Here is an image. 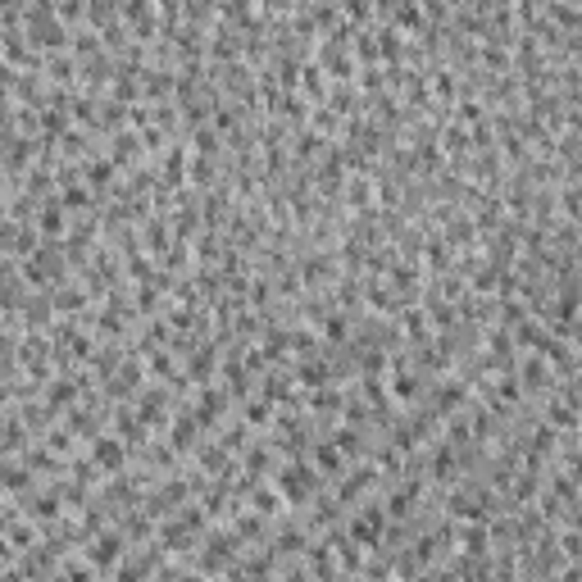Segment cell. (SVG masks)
Masks as SVG:
<instances>
[{
  "instance_id": "obj_1",
  "label": "cell",
  "mask_w": 582,
  "mask_h": 582,
  "mask_svg": "<svg viewBox=\"0 0 582 582\" xmlns=\"http://www.w3.org/2000/svg\"><path fill=\"white\" fill-rule=\"evenodd\" d=\"M278 491L287 496L291 505H301V501H309L318 491V473L309 464H301V460H291V464H282L278 468Z\"/></svg>"
},
{
  "instance_id": "obj_2",
  "label": "cell",
  "mask_w": 582,
  "mask_h": 582,
  "mask_svg": "<svg viewBox=\"0 0 582 582\" xmlns=\"http://www.w3.org/2000/svg\"><path fill=\"white\" fill-rule=\"evenodd\" d=\"M232 555H237V532H209L205 551H201V573H214V568L232 564Z\"/></svg>"
},
{
  "instance_id": "obj_3",
  "label": "cell",
  "mask_w": 582,
  "mask_h": 582,
  "mask_svg": "<svg viewBox=\"0 0 582 582\" xmlns=\"http://www.w3.org/2000/svg\"><path fill=\"white\" fill-rule=\"evenodd\" d=\"M382 528H387V514H382L378 505H368L364 514L351 518V541H355V546H360V541H364V546H378V541H382Z\"/></svg>"
},
{
  "instance_id": "obj_4",
  "label": "cell",
  "mask_w": 582,
  "mask_h": 582,
  "mask_svg": "<svg viewBox=\"0 0 582 582\" xmlns=\"http://www.w3.org/2000/svg\"><path fill=\"white\" fill-rule=\"evenodd\" d=\"M123 546H128V537H123V532H101V537H96V546L86 551V560H91L96 568L119 564V560H123Z\"/></svg>"
},
{
  "instance_id": "obj_5",
  "label": "cell",
  "mask_w": 582,
  "mask_h": 582,
  "mask_svg": "<svg viewBox=\"0 0 582 582\" xmlns=\"http://www.w3.org/2000/svg\"><path fill=\"white\" fill-rule=\"evenodd\" d=\"M296 378H301V382H309V387H328V382L337 378V368H328V364L314 355V360H305L301 368H296Z\"/></svg>"
},
{
  "instance_id": "obj_6",
  "label": "cell",
  "mask_w": 582,
  "mask_h": 582,
  "mask_svg": "<svg viewBox=\"0 0 582 582\" xmlns=\"http://www.w3.org/2000/svg\"><path fill=\"white\" fill-rule=\"evenodd\" d=\"M91 455H96V464H101V468H119V464H123V446H119L114 437H105V432L96 437Z\"/></svg>"
},
{
  "instance_id": "obj_7",
  "label": "cell",
  "mask_w": 582,
  "mask_h": 582,
  "mask_svg": "<svg viewBox=\"0 0 582 582\" xmlns=\"http://www.w3.org/2000/svg\"><path fill=\"white\" fill-rule=\"evenodd\" d=\"M196 428H201V423H196V418H191V410L187 414H182V418H173V451H191V446H196Z\"/></svg>"
},
{
  "instance_id": "obj_8",
  "label": "cell",
  "mask_w": 582,
  "mask_h": 582,
  "mask_svg": "<svg viewBox=\"0 0 582 582\" xmlns=\"http://www.w3.org/2000/svg\"><path fill=\"white\" fill-rule=\"evenodd\" d=\"M368 487H373V468H355V473L337 487V501H355V496L368 491Z\"/></svg>"
},
{
  "instance_id": "obj_9",
  "label": "cell",
  "mask_w": 582,
  "mask_h": 582,
  "mask_svg": "<svg viewBox=\"0 0 582 582\" xmlns=\"http://www.w3.org/2000/svg\"><path fill=\"white\" fill-rule=\"evenodd\" d=\"M214 373V346H205V351L191 355V368H187V382H209Z\"/></svg>"
},
{
  "instance_id": "obj_10",
  "label": "cell",
  "mask_w": 582,
  "mask_h": 582,
  "mask_svg": "<svg viewBox=\"0 0 582 582\" xmlns=\"http://www.w3.org/2000/svg\"><path fill=\"white\" fill-rule=\"evenodd\" d=\"M314 464L323 468L328 478H337V468H341V451H337L332 441H328V446H314Z\"/></svg>"
},
{
  "instance_id": "obj_11",
  "label": "cell",
  "mask_w": 582,
  "mask_h": 582,
  "mask_svg": "<svg viewBox=\"0 0 582 582\" xmlns=\"http://www.w3.org/2000/svg\"><path fill=\"white\" fill-rule=\"evenodd\" d=\"M0 487H5V491H23V487H28L23 464H0Z\"/></svg>"
},
{
  "instance_id": "obj_12",
  "label": "cell",
  "mask_w": 582,
  "mask_h": 582,
  "mask_svg": "<svg viewBox=\"0 0 582 582\" xmlns=\"http://www.w3.org/2000/svg\"><path fill=\"white\" fill-rule=\"evenodd\" d=\"M460 546H464V555H482V551H487V528H464L460 532Z\"/></svg>"
},
{
  "instance_id": "obj_13",
  "label": "cell",
  "mask_w": 582,
  "mask_h": 582,
  "mask_svg": "<svg viewBox=\"0 0 582 582\" xmlns=\"http://www.w3.org/2000/svg\"><path fill=\"white\" fill-rule=\"evenodd\" d=\"M86 178H91V187H109V178H114V159H91V164H86Z\"/></svg>"
},
{
  "instance_id": "obj_14",
  "label": "cell",
  "mask_w": 582,
  "mask_h": 582,
  "mask_svg": "<svg viewBox=\"0 0 582 582\" xmlns=\"http://www.w3.org/2000/svg\"><path fill=\"white\" fill-rule=\"evenodd\" d=\"M28 514H32V518H41V523H51V518L59 514V501H55V496H36Z\"/></svg>"
},
{
  "instance_id": "obj_15",
  "label": "cell",
  "mask_w": 582,
  "mask_h": 582,
  "mask_svg": "<svg viewBox=\"0 0 582 582\" xmlns=\"http://www.w3.org/2000/svg\"><path fill=\"white\" fill-rule=\"evenodd\" d=\"M41 232H46V237H59V232H64V214H59V205H46V214H41Z\"/></svg>"
},
{
  "instance_id": "obj_16",
  "label": "cell",
  "mask_w": 582,
  "mask_h": 582,
  "mask_svg": "<svg viewBox=\"0 0 582 582\" xmlns=\"http://www.w3.org/2000/svg\"><path fill=\"white\" fill-rule=\"evenodd\" d=\"M541 382H546V368H541V360H537V355H532V360L523 364V387H528V391H537Z\"/></svg>"
},
{
  "instance_id": "obj_17",
  "label": "cell",
  "mask_w": 582,
  "mask_h": 582,
  "mask_svg": "<svg viewBox=\"0 0 582 582\" xmlns=\"http://www.w3.org/2000/svg\"><path fill=\"white\" fill-rule=\"evenodd\" d=\"M332 446H337L341 455H355V451H360V432H355V428H341L337 437H332Z\"/></svg>"
},
{
  "instance_id": "obj_18",
  "label": "cell",
  "mask_w": 582,
  "mask_h": 582,
  "mask_svg": "<svg viewBox=\"0 0 582 582\" xmlns=\"http://www.w3.org/2000/svg\"><path fill=\"white\" fill-rule=\"evenodd\" d=\"M246 423H269V401H264V396L246 401Z\"/></svg>"
},
{
  "instance_id": "obj_19",
  "label": "cell",
  "mask_w": 582,
  "mask_h": 582,
  "mask_svg": "<svg viewBox=\"0 0 582 582\" xmlns=\"http://www.w3.org/2000/svg\"><path fill=\"white\" fill-rule=\"evenodd\" d=\"M323 337H328V341H346V318H341V314H328V318H323Z\"/></svg>"
},
{
  "instance_id": "obj_20",
  "label": "cell",
  "mask_w": 582,
  "mask_h": 582,
  "mask_svg": "<svg viewBox=\"0 0 582 582\" xmlns=\"http://www.w3.org/2000/svg\"><path fill=\"white\" fill-rule=\"evenodd\" d=\"M251 501H255V510H259V514H274V510H278V496H274V491H264V487H255V491H251Z\"/></svg>"
},
{
  "instance_id": "obj_21",
  "label": "cell",
  "mask_w": 582,
  "mask_h": 582,
  "mask_svg": "<svg viewBox=\"0 0 582 582\" xmlns=\"http://www.w3.org/2000/svg\"><path fill=\"white\" fill-rule=\"evenodd\" d=\"M368 196H373V191H368V182L364 178H351V205H368Z\"/></svg>"
}]
</instances>
